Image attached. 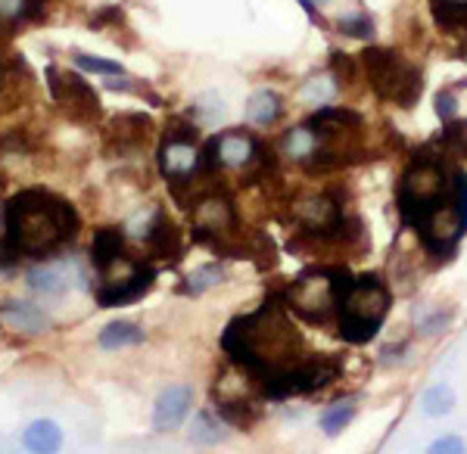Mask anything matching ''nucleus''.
<instances>
[{
	"instance_id": "f257e3e1",
	"label": "nucleus",
	"mask_w": 467,
	"mask_h": 454,
	"mask_svg": "<svg viewBox=\"0 0 467 454\" xmlns=\"http://www.w3.org/2000/svg\"><path fill=\"white\" fill-rule=\"evenodd\" d=\"M4 224L6 240L0 249L19 262L22 255L50 259L59 249H66L78 233L81 218L69 200L44 191V187H28L6 200Z\"/></svg>"
},
{
	"instance_id": "f03ea898",
	"label": "nucleus",
	"mask_w": 467,
	"mask_h": 454,
	"mask_svg": "<svg viewBox=\"0 0 467 454\" xmlns=\"http://www.w3.org/2000/svg\"><path fill=\"white\" fill-rule=\"evenodd\" d=\"M449 184L451 175H446L440 159L433 156H418L409 169L402 171L396 187V206L405 224L420 227L427 218L433 215L442 202L449 200Z\"/></svg>"
},
{
	"instance_id": "7ed1b4c3",
	"label": "nucleus",
	"mask_w": 467,
	"mask_h": 454,
	"mask_svg": "<svg viewBox=\"0 0 467 454\" xmlns=\"http://www.w3.org/2000/svg\"><path fill=\"white\" fill-rule=\"evenodd\" d=\"M389 312V290L378 274H361L352 280L337 308V321L346 343H371Z\"/></svg>"
},
{
	"instance_id": "20e7f679",
	"label": "nucleus",
	"mask_w": 467,
	"mask_h": 454,
	"mask_svg": "<svg viewBox=\"0 0 467 454\" xmlns=\"http://www.w3.org/2000/svg\"><path fill=\"white\" fill-rule=\"evenodd\" d=\"M352 280L356 277L346 268H308L284 290V305L303 321L321 324L330 315H337Z\"/></svg>"
},
{
	"instance_id": "39448f33",
	"label": "nucleus",
	"mask_w": 467,
	"mask_h": 454,
	"mask_svg": "<svg viewBox=\"0 0 467 454\" xmlns=\"http://www.w3.org/2000/svg\"><path fill=\"white\" fill-rule=\"evenodd\" d=\"M156 159H160V171L171 184V191H181L184 184H193V178L202 175V169H200L202 150H200L197 125L171 122L160 143Z\"/></svg>"
},
{
	"instance_id": "423d86ee",
	"label": "nucleus",
	"mask_w": 467,
	"mask_h": 454,
	"mask_svg": "<svg viewBox=\"0 0 467 454\" xmlns=\"http://www.w3.org/2000/svg\"><path fill=\"white\" fill-rule=\"evenodd\" d=\"M290 215H293V222H296L299 233H306L308 240H340L346 237V231H349L343 206L337 200H330L327 193H315V196L296 200Z\"/></svg>"
},
{
	"instance_id": "0eeeda50",
	"label": "nucleus",
	"mask_w": 467,
	"mask_h": 454,
	"mask_svg": "<svg viewBox=\"0 0 467 454\" xmlns=\"http://www.w3.org/2000/svg\"><path fill=\"white\" fill-rule=\"evenodd\" d=\"M44 75H47V85H50V94H54L57 106L69 119H75V122H94V119L100 116V97H97V90L85 81V75L59 72L57 66H47Z\"/></svg>"
},
{
	"instance_id": "6e6552de",
	"label": "nucleus",
	"mask_w": 467,
	"mask_h": 454,
	"mask_svg": "<svg viewBox=\"0 0 467 454\" xmlns=\"http://www.w3.org/2000/svg\"><path fill=\"white\" fill-rule=\"evenodd\" d=\"M262 153V143L253 138L250 131H222L218 138H209L202 147L200 169L202 175H215L218 169H246L253 165Z\"/></svg>"
},
{
	"instance_id": "1a4fd4ad",
	"label": "nucleus",
	"mask_w": 467,
	"mask_h": 454,
	"mask_svg": "<svg viewBox=\"0 0 467 454\" xmlns=\"http://www.w3.org/2000/svg\"><path fill=\"white\" fill-rule=\"evenodd\" d=\"M361 66H365V78H368V85L374 88V94L389 103L399 97L405 78H409L414 69V66H409L389 47H365L361 50Z\"/></svg>"
},
{
	"instance_id": "9d476101",
	"label": "nucleus",
	"mask_w": 467,
	"mask_h": 454,
	"mask_svg": "<svg viewBox=\"0 0 467 454\" xmlns=\"http://www.w3.org/2000/svg\"><path fill=\"white\" fill-rule=\"evenodd\" d=\"M193 240L206 246H218L228 231L237 224V212H234L231 196L224 193H206L193 202Z\"/></svg>"
},
{
	"instance_id": "9b49d317",
	"label": "nucleus",
	"mask_w": 467,
	"mask_h": 454,
	"mask_svg": "<svg viewBox=\"0 0 467 454\" xmlns=\"http://www.w3.org/2000/svg\"><path fill=\"white\" fill-rule=\"evenodd\" d=\"M156 284V271L150 264H131L122 280H107L97 286L94 299L100 308H119L144 299V293Z\"/></svg>"
},
{
	"instance_id": "f8f14e48",
	"label": "nucleus",
	"mask_w": 467,
	"mask_h": 454,
	"mask_svg": "<svg viewBox=\"0 0 467 454\" xmlns=\"http://www.w3.org/2000/svg\"><path fill=\"white\" fill-rule=\"evenodd\" d=\"M193 411V389L184 383L178 386H169L156 396V405H153V429L156 433H175L187 423Z\"/></svg>"
},
{
	"instance_id": "ddd939ff",
	"label": "nucleus",
	"mask_w": 467,
	"mask_h": 454,
	"mask_svg": "<svg viewBox=\"0 0 467 454\" xmlns=\"http://www.w3.org/2000/svg\"><path fill=\"white\" fill-rule=\"evenodd\" d=\"M0 324L10 327L13 333H22V336H37V333L50 330V317L35 302L26 299H6L0 305Z\"/></svg>"
},
{
	"instance_id": "4468645a",
	"label": "nucleus",
	"mask_w": 467,
	"mask_h": 454,
	"mask_svg": "<svg viewBox=\"0 0 467 454\" xmlns=\"http://www.w3.org/2000/svg\"><path fill=\"white\" fill-rule=\"evenodd\" d=\"M321 147H324V138L318 131H315V125L312 122H306V125H293L284 131V138H281V156L284 159H290V162H296V165H308L315 156L321 153Z\"/></svg>"
},
{
	"instance_id": "2eb2a0df",
	"label": "nucleus",
	"mask_w": 467,
	"mask_h": 454,
	"mask_svg": "<svg viewBox=\"0 0 467 454\" xmlns=\"http://www.w3.org/2000/svg\"><path fill=\"white\" fill-rule=\"evenodd\" d=\"M125 255V233L119 227H100L90 240V262L100 274H109V268Z\"/></svg>"
},
{
	"instance_id": "dca6fc26",
	"label": "nucleus",
	"mask_w": 467,
	"mask_h": 454,
	"mask_svg": "<svg viewBox=\"0 0 467 454\" xmlns=\"http://www.w3.org/2000/svg\"><path fill=\"white\" fill-rule=\"evenodd\" d=\"M63 429L54 420H32L22 429V449L28 454H59L63 451Z\"/></svg>"
},
{
	"instance_id": "f3484780",
	"label": "nucleus",
	"mask_w": 467,
	"mask_h": 454,
	"mask_svg": "<svg viewBox=\"0 0 467 454\" xmlns=\"http://www.w3.org/2000/svg\"><path fill=\"white\" fill-rule=\"evenodd\" d=\"M284 116V100L277 90H255L246 100V122L255 128H268Z\"/></svg>"
},
{
	"instance_id": "a211bd4d",
	"label": "nucleus",
	"mask_w": 467,
	"mask_h": 454,
	"mask_svg": "<svg viewBox=\"0 0 467 454\" xmlns=\"http://www.w3.org/2000/svg\"><path fill=\"white\" fill-rule=\"evenodd\" d=\"M147 339V333L138 327L134 321H109L107 327L97 336V346L103 352H119V349H131V346H140Z\"/></svg>"
},
{
	"instance_id": "6ab92c4d",
	"label": "nucleus",
	"mask_w": 467,
	"mask_h": 454,
	"mask_svg": "<svg viewBox=\"0 0 467 454\" xmlns=\"http://www.w3.org/2000/svg\"><path fill=\"white\" fill-rule=\"evenodd\" d=\"M356 414H358L356 398H337V402H330V405L321 411L318 429H321V433L327 436V439H337V436H343L346 429H349V423L356 420Z\"/></svg>"
},
{
	"instance_id": "aec40b11",
	"label": "nucleus",
	"mask_w": 467,
	"mask_h": 454,
	"mask_svg": "<svg viewBox=\"0 0 467 454\" xmlns=\"http://www.w3.org/2000/svg\"><path fill=\"white\" fill-rule=\"evenodd\" d=\"M455 405H458V396H455V389L446 386V383L427 386V389L420 392V398H418L420 414H424V418H431V420L449 418V414L455 411Z\"/></svg>"
},
{
	"instance_id": "412c9836",
	"label": "nucleus",
	"mask_w": 467,
	"mask_h": 454,
	"mask_svg": "<svg viewBox=\"0 0 467 454\" xmlns=\"http://www.w3.org/2000/svg\"><path fill=\"white\" fill-rule=\"evenodd\" d=\"M337 90H340V81L334 78V72H315V75H308L303 81V88H299V103L318 106L321 109V106H330Z\"/></svg>"
},
{
	"instance_id": "4be33fe9",
	"label": "nucleus",
	"mask_w": 467,
	"mask_h": 454,
	"mask_svg": "<svg viewBox=\"0 0 467 454\" xmlns=\"http://www.w3.org/2000/svg\"><path fill=\"white\" fill-rule=\"evenodd\" d=\"M150 125H153V122H150L147 116H140V112H128V116L112 119V131L119 134V147H122V150L140 147V140L147 138Z\"/></svg>"
},
{
	"instance_id": "5701e85b",
	"label": "nucleus",
	"mask_w": 467,
	"mask_h": 454,
	"mask_svg": "<svg viewBox=\"0 0 467 454\" xmlns=\"http://www.w3.org/2000/svg\"><path fill=\"white\" fill-rule=\"evenodd\" d=\"M147 243L153 246L156 255H162V259H178L181 255V240H178V231L175 224L169 222V218L160 212V218H156L153 231L147 233Z\"/></svg>"
},
{
	"instance_id": "b1692460",
	"label": "nucleus",
	"mask_w": 467,
	"mask_h": 454,
	"mask_svg": "<svg viewBox=\"0 0 467 454\" xmlns=\"http://www.w3.org/2000/svg\"><path fill=\"white\" fill-rule=\"evenodd\" d=\"M224 280V268L218 262H209V264H200L197 271H191L184 280V286H181V293H187V296H202L206 290H213Z\"/></svg>"
},
{
	"instance_id": "393cba45",
	"label": "nucleus",
	"mask_w": 467,
	"mask_h": 454,
	"mask_svg": "<svg viewBox=\"0 0 467 454\" xmlns=\"http://www.w3.org/2000/svg\"><path fill=\"white\" fill-rule=\"evenodd\" d=\"M224 436H228V429H224V420L218 418V414L200 411L197 418H193L191 442H197V445H215V442H222Z\"/></svg>"
},
{
	"instance_id": "a878e982",
	"label": "nucleus",
	"mask_w": 467,
	"mask_h": 454,
	"mask_svg": "<svg viewBox=\"0 0 467 454\" xmlns=\"http://www.w3.org/2000/svg\"><path fill=\"white\" fill-rule=\"evenodd\" d=\"M26 284H28V290H35V293H41V296H63L66 293V280L63 274H59L57 268H50V264H37V268H32L26 274Z\"/></svg>"
},
{
	"instance_id": "bb28decb",
	"label": "nucleus",
	"mask_w": 467,
	"mask_h": 454,
	"mask_svg": "<svg viewBox=\"0 0 467 454\" xmlns=\"http://www.w3.org/2000/svg\"><path fill=\"white\" fill-rule=\"evenodd\" d=\"M337 28H340L346 37H356V41H371L374 37V19L368 16L365 10L346 13V16L337 19Z\"/></svg>"
},
{
	"instance_id": "cd10ccee",
	"label": "nucleus",
	"mask_w": 467,
	"mask_h": 454,
	"mask_svg": "<svg viewBox=\"0 0 467 454\" xmlns=\"http://www.w3.org/2000/svg\"><path fill=\"white\" fill-rule=\"evenodd\" d=\"M224 119V103L215 94H202L193 100V122L197 125H218Z\"/></svg>"
},
{
	"instance_id": "c85d7f7f",
	"label": "nucleus",
	"mask_w": 467,
	"mask_h": 454,
	"mask_svg": "<svg viewBox=\"0 0 467 454\" xmlns=\"http://www.w3.org/2000/svg\"><path fill=\"white\" fill-rule=\"evenodd\" d=\"M451 312H442V308H420L414 312V327H418L420 336H433V333H442L449 327Z\"/></svg>"
},
{
	"instance_id": "c756f323",
	"label": "nucleus",
	"mask_w": 467,
	"mask_h": 454,
	"mask_svg": "<svg viewBox=\"0 0 467 454\" xmlns=\"http://www.w3.org/2000/svg\"><path fill=\"white\" fill-rule=\"evenodd\" d=\"M72 63L78 66L81 72L88 75H103V78H116V75H125V69L112 59H100V57H88V53H75Z\"/></svg>"
},
{
	"instance_id": "7c9ffc66",
	"label": "nucleus",
	"mask_w": 467,
	"mask_h": 454,
	"mask_svg": "<svg viewBox=\"0 0 467 454\" xmlns=\"http://www.w3.org/2000/svg\"><path fill=\"white\" fill-rule=\"evenodd\" d=\"M449 200H451V206L458 209V215H462L464 224H467V171H462V169L451 171Z\"/></svg>"
},
{
	"instance_id": "2f4dec72",
	"label": "nucleus",
	"mask_w": 467,
	"mask_h": 454,
	"mask_svg": "<svg viewBox=\"0 0 467 454\" xmlns=\"http://www.w3.org/2000/svg\"><path fill=\"white\" fill-rule=\"evenodd\" d=\"M424 454H467V442L458 433H442L427 445Z\"/></svg>"
},
{
	"instance_id": "473e14b6",
	"label": "nucleus",
	"mask_w": 467,
	"mask_h": 454,
	"mask_svg": "<svg viewBox=\"0 0 467 454\" xmlns=\"http://www.w3.org/2000/svg\"><path fill=\"white\" fill-rule=\"evenodd\" d=\"M433 109H436V116H440L442 122H451V119H458V100H455V94H451V90H440V94H436Z\"/></svg>"
},
{
	"instance_id": "72a5a7b5",
	"label": "nucleus",
	"mask_w": 467,
	"mask_h": 454,
	"mask_svg": "<svg viewBox=\"0 0 467 454\" xmlns=\"http://www.w3.org/2000/svg\"><path fill=\"white\" fill-rule=\"evenodd\" d=\"M330 66H334L337 72H343V78H346V81H352V78L358 75V72H356V66H352V59L346 57V53H340V50L330 53Z\"/></svg>"
},
{
	"instance_id": "f704fd0d",
	"label": "nucleus",
	"mask_w": 467,
	"mask_h": 454,
	"mask_svg": "<svg viewBox=\"0 0 467 454\" xmlns=\"http://www.w3.org/2000/svg\"><path fill=\"white\" fill-rule=\"evenodd\" d=\"M22 10H26V0H0V16L22 19Z\"/></svg>"
},
{
	"instance_id": "c9c22d12",
	"label": "nucleus",
	"mask_w": 467,
	"mask_h": 454,
	"mask_svg": "<svg viewBox=\"0 0 467 454\" xmlns=\"http://www.w3.org/2000/svg\"><path fill=\"white\" fill-rule=\"evenodd\" d=\"M44 4L47 0H26V10H22V19H37L44 13Z\"/></svg>"
},
{
	"instance_id": "e433bc0d",
	"label": "nucleus",
	"mask_w": 467,
	"mask_h": 454,
	"mask_svg": "<svg viewBox=\"0 0 467 454\" xmlns=\"http://www.w3.org/2000/svg\"><path fill=\"white\" fill-rule=\"evenodd\" d=\"M299 4H303L308 13H315V10H318V6H327L330 0H299Z\"/></svg>"
},
{
	"instance_id": "4c0bfd02",
	"label": "nucleus",
	"mask_w": 467,
	"mask_h": 454,
	"mask_svg": "<svg viewBox=\"0 0 467 454\" xmlns=\"http://www.w3.org/2000/svg\"><path fill=\"white\" fill-rule=\"evenodd\" d=\"M0 85H4V69H0Z\"/></svg>"
}]
</instances>
